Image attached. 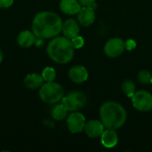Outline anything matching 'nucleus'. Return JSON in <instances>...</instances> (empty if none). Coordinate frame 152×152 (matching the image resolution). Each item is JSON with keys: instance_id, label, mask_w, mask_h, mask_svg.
Segmentation results:
<instances>
[{"instance_id": "obj_21", "label": "nucleus", "mask_w": 152, "mask_h": 152, "mask_svg": "<svg viewBox=\"0 0 152 152\" xmlns=\"http://www.w3.org/2000/svg\"><path fill=\"white\" fill-rule=\"evenodd\" d=\"M71 40V43H72V45L75 49H80L81 47H83L84 44H85V40L82 37L80 36H77L73 38L70 39Z\"/></svg>"}, {"instance_id": "obj_11", "label": "nucleus", "mask_w": 152, "mask_h": 152, "mask_svg": "<svg viewBox=\"0 0 152 152\" xmlns=\"http://www.w3.org/2000/svg\"><path fill=\"white\" fill-rule=\"evenodd\" d=\"M69 79L76 84H82L86 82L88 78V71L86 67L81 65H77L69 70Z\"/></svg>"}, {"instance_id": "obj_4", "label": "nucleus", "mask_w": 152, "mask_h": 152, "mask_svg": "<svg viewBox=\"0 0 152 152\" xmlns=\"http://www.w3.org/2000/svg\"><path fill=\"white\" fill-rule=\"evenodd\" d=\"M40 99L48 104H54L59 102L64 96L63 87L53 81L46 82L42 85L39 89Z\"/></svg>"}, {"instance_id": "obj_5", "label": "nucleus", "mask_w": 152, "mask_h": 152, "mask_svg": "<svg viewBox=\"0 0 152 152\" xmlns=\"http://www.w3.org/2000/svg\"><path fill=\"white\" fill-rule=\"evenodd\" d=\"M61 102L69 111L73 112L77 111L86 106L87 102V97L83 92L73 91L63 96Z\"/></svg>"}, {"instance_id": "obj_25", "label": "nucleus", "mask_w": 152, "mask_h": 152, "mask_svg": "<svg viewBox=\"0 0 152 152\" xmlns=\"http://www.w3.org/2000/svg\"><path fill=\"white\" fill-rule=\"evenodd\" d=\"M2 61H3V53H2V51L0 49V63L2 62Z\"/></svg>"}, {"instance_id": "obj_16", "label": "nucleus", "mask_w": 152, "mask_h": 152, "mask_svg": "<svg viewBox=\"0 0 152 152\" xmlns=\"http://www.w3.org/2000/svg\"><path fill=\"white\" fill-rule=\"evenodd\" d=\"M44 78L42 75L37 73H31L25 77L24 78V85L27 88L29 89H37L39 88L44 82Z\"/></svg>"}, {"instance_id": "obj_15", "label": "nucleus", "mask_w": 152, "mask_h": 152, "mask_svg": "<svg viewBox=\"0 0 152 152\" xmlns=\"http://www.w3.org/2000/svg\"><path fill=\"white\" fill-rule=\"evenodd\" d=\"M36 39H37L36 36L34 35L33 32L28 30H24L19 34L17 37V43L20 46L28 48L33 45V44H35Z\"/></svg>"}, {"instance_id": "obj_8", "label": "nucleus", "mask_w": 152, "mask_h": 152, "mask_svg": "<svg viewBox=\"0 0 152 152\" xmlns=\"http://www.w3.org/2000/svg\"><path fill=\"white\" fill-rule=\"evenodd\" d=\"M86 123L85 116L78 111H73L67 118V126L71 134H79L83 132Z\"/></svg>"}, {"instance_id": "obj_17", "label": "nucleus", "mask_w": 152, "mask_h": 152, "mask_svg": "<svg viewBox=\"0 0 152 152\" xmlns=\"http://www.w3.org/2000/svg\"><path fill=\"white\" fill-rule=\"evenodd\" d=\"M68 110L67 108L63 105V103L61 104H57L56 106L53 107V109L52 110V117L53 119L55 120H62L64 119L66 117H67V114H68Z\"/></svg>"}, {"instance_id": "obj_6", "label": "nucleus", "mask_w": 152, "mask_h": 152, "mask_svg": "<svg viewBox=\"0 0 152 152\" xmlns=\"http://www.w3.org/2000/svg\"><path fill=\"white\" fill-rule=\"evenodd\" d=\"M132 102L138 111L148 112L152 110V94L144 90L135 92L132 96Z\"/></svg>"}, {"instance_id": "obj_14", "label": "nucleus", "mask_w": 152, "mask_h": 152, "mask_svg": "<svg viewBox=\"0 0 152 152\" xmlns=\"http://www.w3.org/2000/svg\"><path fill=\"white\" fill-rule=\"evenodd\" d=\"M61 11L68 15L77 14L81 9V4L78 0H61L60 3Z\"/></svg>"}, {"instance_id": "obj_20", "label": "nucleus", "mask_w": 152, "mask_h": 152, "mask_svg": "<svg viewBox=\"0 0 152 152\" xmlns=\"http://www.w3.org/2000/svg\"><path fill=\"white\" fill-rule=\"evenodd\" d=\"M42 77H43L45 81L51 82V81H53L55 79L56 72H55L54 69H53L51 67H46L44 69V70L42 72Z\"/></svg>"}, {"instance_id": "obj_13", "label": "nucleus", "mask_w": 152, "mask_h": 152, "mask_svg": "<svg viewBox=\"0 0 152 152\" xmlns=\"http://www.w3.org/2000/svg\"><path fill=\"white\" fill-rule=\"evenodd\" d=\"M101 142L105 148H114L118 142V134L116 130L106 128L101 135Z\"/></svg>"}, {"instance_id": "obj_18", "label": "nucleus", "mask_w": 152, "mask_h": 152, "mask_svg": "<svg viewBox=\"0 0 152 152\" xmlns=\"http://www.w3.org/2000/svg\"><path fill=\"white\" fill-rule=\"evenodd\" d=\"M122 91L124 94H126L128 97H131L135 94L136 92V86L134 81L130 80V79H126L122 83L121 86Z\"/></svg>"}, {"instance_id": "obj_19", "label": "nucleus", "mask_w": 152, "mask_h": 152, "mask_svg": "<svg viewBox=\"0 0 152 152\" xmlns=\"http://www.w3.org/2000/svg\"><path fill=\"white\" fill-rule=\"evenodd\" d=\"M137 79L141 84H151L152 82V74L149 70H141L137 75Z\"/></svg>"}, {"instance_id": "obj_12", "label": "nucleus", "mask_w": 152, "mask_h": 152, "mask_svg": "<svg viewBox=\"0 0 152 152\" xmlns=\"http://www.w3.org/2000/svg\"><path fill=\"white\" fill-rule=\"evenodd\" d=\"M80 30V24L78 21H77L74 19H68L62 23V28L61 32L63 33V36L71 39L75 37H77L79 34Z\"/></svg>"}, {"instance_id": "obj_23", "label": "nucleus", "mask_w": 152, "mask_h": 152, "mask_svg": "<svg viewBox=\"0 0 152 152\" xmlns=\"http://www.w3.org/2000/svg\"><path fill=\"white\" fill-rule=\"evenodd\" d=\"M125 43H126V49L127 50H133L136 46V44L134 40H128Z\"/></svg>"}, {"instance_id": "obj_26", "label": "nucleus", "mask_w": 152, "mask_h": 152, "mask_svg": "<svg viewBox=\"0 0 152 152\" xmlns=\"http://www.w3.org/2000/svg\"><path fill=\"white\" fill-rule=\"evenodd\" d=\"M151 84H152V82H151Z\"/></svg>"}, {"instance_id": "obj_10", "label": "nucleus", "mask_w": 152, "mask_h": 152, "mask_svg": "<svg viewBox=\"0 0 152 152\" xmlns=\"http://www.w3.org/2000/svg\"><path fill=\"white\" fill-rule=\"evenodd\" d=\"M105 129L106 128L101 120L92 119L86 123L84 131L88 137L97 138V137H101L102 134L104 132Z\"/></svg>"}, {"instance_id": "obj_24", "label": "nucleus", "mask_w": 152, "mask_h": 152, "mask_svg": "<svg viewBox=\"0 0 152 152\" xmlns=\"http://www.w3.org/2000/svg\"><path fill=\"white\" fill-rule=\"evenodd\" d=\"M78 1L81 4V5H83V6H88V5L94 4L96 0H78Z\"/></svg>"}, {"instance_id": "obj_1", "label": "nucleus", "mask_w": 152, "mask_h": 152, "mask_svg": "<svg viewBox=\"0 0 152 152\" xmlns=\"http://www.w3.org/2000/svg\"><path fill=\"white\" fill-rule=\"evenodd\" d=\"M62 20L53 12H41L35 15L32 21V32L37 38L47 39L61 32Z\"/></svg>"}, {"instance_id": "obj_3", "label": "nucleus", "mask_w": 152, "mask_h": 152, "mask_svg": "<svg viewBox=\"0 0 152 152\" xmlns=\"http://www.w3.org/2000/svg\"><path fill=\"white\" fill-rule=\"evenodd\" d=\"M75 48L71 40L66 37H54L47 45L48 56L59 64H66L74 57Z\"/></svg>"}, {"instance_id": "obj_7", "label": "nucleus", "mask_w": 152, "mask_h": 152, "mask_svg": "<svg viewBox=\"0 0 152 152\" xmlns=\"http://www.w3.org/2000/svg\"><path fill=\"white\" fill-rule=\"evenodd\" d=\"M126 50V43L120 37H112L104 45V53L110 58H117Z\"/></svg>"}, {"instance_id": "obj_9", "label": "nucleus", "mask_w": 152, "mask_h": 152, "mask_svg": "<svg viewBox=\"0 0 152 152\" xmlns=\"http://www.w3.org/2000/svg\"><path fill=\"white\" fill-rule=\"evenodd\" d=\"M95 20V12L92 5L83 6L77 13V21L83 27L92 25Z\"/></svg>"}, {"instance_id": "obj_2", "label": "nucleus", "mask_w": 152, "mask_h": 152, "mask_svg": "<svg viewBox=\"0 0 152 152\" xmlns=\"http://www.w3.org/2000/svg\"><path fill=\"white\" fill-rule=\"evenodd\" d=\"M99 115L101 121L107 129L117 130L122 127L127 119L126 109L120 103L112 101L102 104Z\"/></svg>"}, {"instance_id": "obj_22", "label": "nucleus", "mask_w": 152, "mask_h": 152, "mask_svg": "<svg viewBox=\"0 0 152 152\" xmlns=\"http://www.w3.org/2000/svg\"><path fill=\"white\" fill-rule=\"evenodd\" d=\"M13 4V0H0V7L8 8Z\"/></svg>"}]
</instances>
